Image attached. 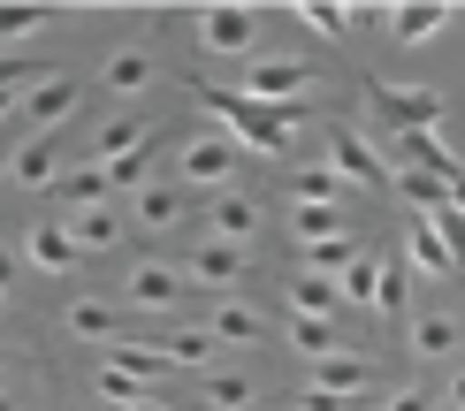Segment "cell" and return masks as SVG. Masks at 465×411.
I'll return each instance as SVG.
<instances>
[{
	"label": "cell",
	"instance_id": "d6986e66",
	"mask_svg": "<svg viewBox=\"0 0 465 411\" xmlns=\"http://www.w3.org/2000/svg\"><path fill=\"white\" fill-rule=\"evenodd\" d=\"M69 237H76V251H107V244H123V206H92V213H69Z\"/></svg>",
	"mask_w": 465,
	"mask_h": 411
},
{
	"label": "cell",
	"instance_id": "8fae6325",
	"mask_svg": "<svg viewBox=\"0 0 465 411\" xmlns=\"http://www.w3.org/2000/svg\"><path fill=\"white\" fill-rule=\"evenodd\" d=\"M450 0H412V8H390V15H381V24H390V38H397V46H420V38H435L442 24H450Z\"/></svg>",
	"mask_w": 465,
	"mask_h": 411
},
{
	"label": "cell",
	"instance_id": "f546056e",
	"mask_svg": "<svg viewBox=\"0 0 465 411\" xmlns=\"http://www.w3.org/2000/svg\"><path fill=\"white\" fill-rule=\"evenodd\" d=\"M161 350H168V366H206V358L222 350V336H214V328H176Z\"/></svg>",
	"mask_w": 465,
	"mask_h": 411
},
{
	"label": "cell",
	"instance_id": "ac0fdd59",
	"mask_svg": "<svg viewBox=\"0 0 465 411\" xmlns=\"http://www.w3.org/2000/svg\"><path fill=\"white\" fill-rule=\"evenodd\" d=\"M62 206L69 213H92V206H114V175L100 161H84V168H69L62 175Z\"/></svg>",
	"mask_w": 465,
	"mask_h": 411
},
{
	"label": "cell",
	"instance_id": "cb8c5ba5",
	"mask_svg": "<svg viewBox=\"0 0 465 411\" xmlns=\"http://www.w3.org/2000/svg\"><path fill=\"white\" fill-rule=\"evenodd\" d=\"M343 191L351 183H343L336 168H290V199L298 206H343Z\"/></svg>",
	"mask_w": 465,
	"mask_h": 411
},
{
	"label": "cell",
	"instance_id": "ee69618b",
	"mask_svg": "<svg viewBox=\"0 0 465 411\" xmlns=\"http://www.w3.org/2000/svg\"><path fill=\"white\" fill-rule=\"evenodd\" d=\"M450 206H458V213H465V175H458V183H450Z\"/></svg>",
	"mask_w": 465,
	"mask_h": 411
},
{
	"label": "cell",
	"instance_id": "7402d4cb",
	"mask_svg": "<svg viewBox=\"0 0 465 411\" xmlns=\"http://www.w3.org/2000/svg\"><path fill=\"white\" fill-rule=\"evenodd\" d=\"M252 229H260V206H252V199H214V206H206V237L252 244Z\"/></svg>",
	"mask_w": 465,
	"mask_h": 411
},
{
	"label": "cell",
	"instance_id": "4dcf8cb0",
	"mask_svg": "<svg viewBox=\"0 0 465 411\" xmlns=\"http://www.w3.org/2000/svg\"><path fill=\"white\" fill-rule=\"evenodd\" d=\"M145 84H153V54L145 46H123L107 62V92H145Z\"/></svg>",
	"mask_w": 465,
	"mask_h": 411
},
{
	"label": "cell",
	"instance_id": "f35d334b",
	"mask_svg": "<svg viewBox=\"0 0 465 411\" xmlns=\"http://www.w3.org/2000/svg\"><path fill=\"white\" fill-rule=\"evenodd\" d=\"M15 84H46V62H24V54H0V92H15Z\"/></svg>",
	"mask_w": 465,
	"mask_h": 411
},
{
	"label": "cell",
	"instance_id": "9a60e30c",
	"mask_svg": "<svg viewBox=\"0 0 465 411\" xmlns=\"http://www.w3.org/2000/svg\"><path fill=\"white\" fill-rule=\"evenodd\" d=\"M328 152H336V175L343 183H381V152L374 145H359V130H328Z\"/></svg>",
	"mask_w": 465,
	"mask_h": 411
},
{
	"label": "cell",
	"instance_id": "1f68e13d",
	"mask_svg": "<svg viewBox=\"0 0 465 411\" xmlns=\"http://www.w3.org/2000/svg\"><path fill=\"white\" fill-rule=\"evenodd\" d=\"M214 336H222V343H260V336H267V312H252V305H222V312H214Z\"/></svg>",
	"mask_w": 465,
	"mask_h": 411
},
{
	"label": "cell",
	"instance_id": "e0dca14e",
	"mask_svg": "<svg viewBox=\"0 0 465 411\" xmlns=\"http://www.w3.org/2000/svg\"><path fill=\"white\" fill-rule=\"evenodd\" d=\"M24 251H31V267H46V274H69L76 259H84V251H76V237L62 221H38L31 237H24Z\"/></svg>",
	"mask_w": 465,
	"mask_h": 411
},
{
	"label": "cell",
	"instance_id": "60d3db41",
	"mask_svg": "<svg viewBox=\"0 0 465 411\" xmlns=\"http://www.w3.org/2000/svg\"><path fill=\"white\" fill-rule=\"evenodd\" d=\"M428 221L442 229V244H450V251H458V267H465V213H458V206H442V213H428Z\"/></svg>",
	"mask_w": 465,
	"mask_h": 411
},
{
	"label": "cell",
	"instance_id": "ab89813d",
	"mask_svg": "<svg viewBox=\"0 0 465 411\" xmlns=\"http://www.w3.org/2000/svg\"><path fill=\"white\" fill-rule=\"evenodd\" d=\"M343 289H351L359 305H374V289H381V259H374V251H366V259H359L351 274H343Z\"/></svg>",
	"mask_w": 465,
	"mask_h": 411
},
{
	"label": "cell",
	"instance_id": "3957f363",
	"mask_svg": "<svg viewBox=\"0 0 465 411\" xmlns=\"http://www.w3.org/2000/svg\"><path fill=\"white\" fill-rule=\"evenodd\" d=\"M237 168H244V152H237V137H229V130H199V137H183V145H176V183L183 191H222Z\"/></svg>",
	"mask_w": 465,
	"mask_h": 411
},
{
	"label": "cell",
	"instance_id": "277c9868",
	"mask_svg": "<svg viewBox=\"0 0 465 411\" xmlns=\"http://www.w3.org/2000/svg\"><path fill=\"white\" fill-rule=\"evenodd\" d=\"M313 76H321L313 62H282V54H267V62H244V100H267V107H298Z\"/></svg>",
	"mask_w": 465,
	"mask_h": 411
},
{
	"label": "cell",
	"instance_id": "f1b7e54d",
	"mask_svg": "<svg viewBox=\"0 0 465 411\" xmlns=\"http://www.w3.org/2000/svg\"><path fill=\"white\" fill-rule=\"evenodd\" d=\"M390 183H397V191H404V199H412L420 213H442V206H450V183H435L428 168H397Z\"/></svg>",
	"mask_w": 465,
	"mask_h": 411
},
{
	"label": "cell",
	"instance_id": "7bdbcfd3",
	"mask_svg": "<svg viewBox=\"0 0 465 411\" xmlns=\"http://www.w3.org/2000/svg\"><path fill=\"white\" fill-rule=\"evenodd\" d=\"M8 282H15V251H0V298H8Z\"/></svg>",
	"mask_w": 465,
	"mask_h": 411
},
{
	"label": "cell",
	"instance_id": "8d00e7d4",
	"mask_svg": "<svg viewBox=\"0 0 465 411\" xmlns=\"http://www.w3.org/2000/svg\"><path fill=\"white\" fill-rule=\"evenodd\" d=\"M54 24V8H38V0H15V8H0V38H31V31H46Z\"/></svg>",
	"mask_w": 465,
	"mask_h": 411
},
{
	"label": "cell",
	"instance_id": "b9f144b4",
	"mask_svg": "<svg viewBox=\"0 0 465 411\" xmlns=\"http://www.w3.org/2000/svg\"><path fill=\"white\" fill-rule=\"evenodd\" d=\"M390 411H435V404H428V388H397Z\"/></svg>",
	"mask_w": 465,
	"mask_h": 411
},
{
	"label": "cell",
	"instance_id": "74e56055",
	"mask_svg": "<svg viewBox=\"0 0 465 411\" xmlns=\"http://www.w3.org/2000/svg\"><path fill=\"white\" fill-rule=\"evenodd\" d=\"M336 229H343L336 206H298V244H328Z\"/></svg>",
	"mask_w": 465,
	"mask_h": 411
},
{
	"label": "cell",
	"instance_id": "d590c367",
	"mask_svg": "<svg viewBox=\"0 0 465 411\" xmlns=\"http://www.w3.org/2000/svg\"><path fill=\"white\" fill-rule=\"evenodd\" d=\"M206 404L214 411H252V381L244 374H206Z\"/></svg>",
	"mask_w": 465,
	"mask_h": 411
},
{
	"label": "cell",
	"instance_id": "484cf974",
	"mask_svg": "<svg viewBox=\"0 0 465 411\" xmlns=\"http://www.w3.org/2000/svg\"><path fill=\"white\" fill-rule=\"evenodd\" d=\"M366 259V251L351 244V237H328V244H305V274H328V282H343V274H351Z\"/></svg>",
	"mask_w": 465,
	"mask_h": 411
},
{
	"label": "cell",
	"instance_id": "44dd1931",
	"mask_svg": "<svg viewBox=\"0 0 465 411\" xmlns=\"http://www.w3.org/2000/svg\"><path fill=\"white\" fill-rule=\"evenodd\" d=\"M298 24H313L321 38H351L359 24H374V8H336V0H298Z\"/></svg>",
	"mask_w": 465,
	"mask_h": 411
},
{
	"label": "cell",
	"instance_id": "ba28073f",
	"mask_svg": "<svg viewBox=\"0 0 465 411\" xmlns=\"http://www.w3.org/2000/svg\"><path fill=\"white\" fill-rule=\"evenodd\" d=\"M176 221H183V183L176 175H161V183H145L130 199V229H176Z\"/></svg>",
	"mask_w": 465,
	"mask_h": 411
},
{
	"label": "cell",
	"instance_id": "7a4b0ae2",
	"mask_svg": "<svg viewBox=\"0 0 465 411\" xmlns=\"http://www.w3.org/2000/svg\"><path fill=\"white\" fill-rule=\"evenodd\" d=\"M359 100H366V114H381V122H390V137L435 130V122H442V92H435V84H381V76H366Z\"/></svg>",
	"mask_w": 465,
	"mask_h": 411
},
{
	"label": "cell",
	"instance_id": "e575fe53",
	"mask_svg": "<svg viewBox=\"0 0 465 411\" xmlns=\"http://www.w3.org/2000/svg\"><path fill=\"white\" fill-rule=\"evenodd\" d=\"M107 175H114V199H138L145 183H161V175H153V152H130V161H114Z\"/></svg>",
	"mask_w": 465,
	"mask_h": 411
},
{
	"label": "cell",
	"instance_id": "52a82bcc",
	"mask_svg": "<svg viewBox=\"0 0 465 411\" xmlns=\"http://www.w3.org/2000/svg\"><path fill=\"white\" fill-rule=\"evenodd\" d=\"M183 274H199V282H244V244L229 237H199L183 251Z\"/></svg>",
	"mask_w": 465,
	"mask_h": 411
},
{
	"label": "cell",
	"instance_id": "7c38bea8",
	"mask_svg": "<svg viewBox=\"0 0 465 411\" xmlns=\"http://www.w3.org/2000/svg\"><path fill=\"white\" fill-rule=\"evenodd\" d=\"M76 100H84V84H76V76H46V84L24 100V114H31L38 130H62L69 114H76Z\"/></svg>",
	"mask_w": 465,
	"mask_h": 411
},
{
	"label": "cell",
	"instance_id": "603a6c76",
	"mask_svg": "<svg viewBox=\"0 0 465 411\" xmlns=\"http://www.w3.org/2000/svg\"><path fill=\"white\" fill-rule=\"evenodd\" d=\"M336 298H343V282H328V274H298L290 282V312H305V320H336Z\"/></svg>",
	"mask_w": 465,
	"mask_h": 411
},
{
	"label": "cell",
	"instance_id": "d6a6232c",
	"mask_svg": "<svg viewBox=\"0 0 465 411\" xmlns=\"http://www.w3.org/2000/svg\"><path fill=\"white\" fill-rule=\"evenodd\" d=\"M412 259L428 267V274H450V267H458V251L442 244V229H435V221H412Z\"/></svg>",
	"mask_w": 465,
	"mask_h": 411
},
{
	"label": "cell",
	"instance_id": "4fadbf2b",
	"mask_svg": "<svg viewBox=\"0 0 465 411\" xmlns=\"http://www.w3.org/2000/svg\"><path fill=\"white\" fill-rule=\"evenodd\" d=\"M390 152H397L404 168H428L435 183H458V175H465V168L450 161V152L435 145V130H404V137H390Z\"/></svg>",
	"mask_w": 465,
	"mask_h": 411
},
{
	"label": "cell",
	"instance_id": "c3c4849f",
	"mask_svg": "<svg viewBox=\"0 0 465 411\" xmlns=\"http://www.w3.org/2000/svg\"><path fill=\"white\" fill-rule=\"evenodd\" d=\"M0 411H15V396H8V388H0Z\"/></svg>",
	"mask_w": 465,
	"mask_h": 411
},
{
	"label": "cell",
	"instance_id": "7dc6e473",
	"mask_svg": "<svg viewBox=\"0 0 465 411\" xmlns=\"http://www.w3.org/2000/svg\"><path fill=\"white\" fill-rule=\"evenodd\" d=\"M8 107H15V92H0V114H8Z\"/></svg>",
	"mask_w": 465,
	"mask_h": 411
},
{
	"label": "cell",
	"instance_id": "2e32d148",
	"mask_svg": "<svg viewBox=\"0 0 465 411\" xmlns=\"http://www.w3.org/2000/svg\"><path fill=\"white\" fill-rule=\"evenodd\" d=\"M313 388H321V396H343V404H351V396H366V388H374V366H366V358H343V350H336V358L313 366Z\"/></svg>",
	"mask_w": 465,
	"mask_h": 411
},
{
	"label": "cell",
	"instance_id": "836d02e7",
	"mask_svg": "<svg viewBox=\"0 0 465 411\" xmlns=\"http://www.w3.org/2000/svg\"><path fill=\"white\" fill-rule=\"evenodd\" d=\"M100 396H107L114 411H130V404H153V381L123 374V366H100Z\"/></svg>",
	"mask_w": 465,
	"mask_h": 411
},
{
	"label": "cell",
	"instance_id": "30bf717a",
	"mask_svg": "<svg viewBox=\"0 0 465 411\" xmlns=\"http://www.w3.org/2000/svg\"><path fill=\"white\" fill-rule=\"evenodd\" d=\"M8 175H15V183H24V191H46L54 175H62V130H38L31 145L15 152V168H8Z\"/></svg>",
	"mask_w": 465,
	"mask_h": 411
},
{
	"label": "cell",
	"instance_id": "83f0119b",
	"mask_svg": "<svg viewBox=\"0 0 465 411\" xmlns=\"http://www.w3.org/2000/svg\"><path fill=\"white\" fill-rule=\"evenodd\" d=\"M107 366H123V374H138V381H161L168 374V350L161 343H114Z\"/></svg>",
	"mask_w": 465,
	"mask_h": 411
},
{
	"label": "cell",
	"instance_id": "5bb4252c",
	"mask_svg": "<svg viewBox=\"0 0 465 411\" xmlns=\"http://www.w3.org/2000/svg\"><path fill=\"white\" fill-rule=\"evenodd\" d=\"M62 328H69L76 343H107V350L123 343V320H114V305H107V298H76V305L62 312Z\"/></svg>",
	"mask_w": 465,
	"mask_h": 411
},
{
	"label": "cell",
	"instance_id": "bcb514c9",
	"mask_svg": "<svg viewBox=\"0 0 465 411\" xmlns=\"http://www.w3.org/2000/svg\"><path fill=\"white\" fill-rule=\"evenodd\" d=\"M130 411H168V404H161V396H153V404H130Z\"/></svg>",
	"mask_w": 465,
	"mask_h": 411
},
{
	"label": "cell",
	"instance_id": "4316f807",
	"mask_svg": "<svg viewBox=\"0 0 465 411\" xmlns=\"http://www.w3.org/2000/svg\"><path fill=\"white\" fill-rule=\"evenodd\" d=\"M374 312H381V320H404V312H412V274H404V259H381Z\"/></svg>",
	"mask_w": 465,
	"mask_h": 411
},
{
	"label": "cell",
	"instance_id": "d4e9b609",
	"mask_svg": "<svg viewBox=\"0 0 465 411\" xmlns=\"http://www.w3.org/2000/svg\"><path fill=\"white\" fill-rule=\"evenodd\" d=\"M290 350H305V358H336L343 336H336V320H305V312H290Z\"/></svg>",
	"mask_w": 465,
	"mask_h": 411
},
{
	"label": "cell",
	"instance_id": "6da1fadb",
	"mask_svg": "<svg viewBox=\"0 0 465 411\" xmlns=\"http://www.w3.org/2000/svg\"><path fill=\"white\" fill-rule=\"evenodd\" d=\"M183 92H191L199 107H214L222 130L244 137L252 152H267V161H290V152H298V137H290L298 114H290V107H267V100H244V92H222V84H206V76H183Z\"/></svg>",
	"mask_w": 465,
	"mask_h": 411
},
{
	"label": "cell",
	"instance_id": "5b68a950",
	"mask_svg": "<svg viewBox=\"0 0 465 411\" xmlns=\"http://www.w3.org/2000/svg\"><path fill=\"white\" fill-rule=\"evenodd\" d=\"M191 31H199L206 54H244V46H260V15H252V8H229V0L199 8V15H191Z\"/></svg>",
	"mask_w": 465,
	"mask_h": 411
},
{
	"label": "cell",
	"instance_id": "f6af8a7d",
	"mask_svg": "<svg viewBox=\"0 0 465 411\" xmlns=\"http://www.w3.org/2000/svg\"><path fill=\"white\" fill-rule=\"evenodd\" d=\"M450 404H458V411H465V374H458V381H450Z\"/></svg>",
	"mask_w": 465,
	"mask_h": 411
},
{
	"label": "cell",
	"instance_id": "9c48e42d",
	"mask_svg": "<svg viewBox=\"0 0 465 411\" xmlns=\"http://www.w3.org/2000/svg\"><path fill=\"white\" fill-rule=\"evenodd\" d=\"M145 137H153V114H114V122H100V137H92V161L114 168V161H130V152H145Z\"/></svg>",
	"mask_w": 465,
	"mask_h": 411
},
{
	"label": "cell",
	"instance_id": "8992f818",
	"mask_svg": "<svg viewBox=\"0 0 465 411\" xmlns=\"http://www.w3.org/2000/svg\"><path fill=\"white\" fill-rule=\"evenodd\" d=\"M123 298L138 305V312H176L183 305V267H168V259H138L123 274Z\"/></svg>",
	"mask_w": 465,
	"mask_h": 411
},
{
	"label": "cell",
	"instance_id": "ffe728a7",
	"mask_svg": "<svg viewBox=\"0 0 465 411\" xmlns=\"http://www.w3.org/2000/svg\"><path fill=\"white\" fill-rule=\"evenodd\" d=\"M450 350H465V328L450 312H420L412 320V358H450Z\"/></svg>",
	"mask_w": 465,
	"mask_h": 411
}]
</instances>
